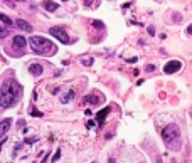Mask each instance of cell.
I'll return each instance as SVG.
<instances>
[{
	"label": "cell",
	"instance_id": "1",
	"mask_svg": "<svg viewBox=\"0 0 192 163\" xmlns=\"http://www.w3.org/2000/svg\"><path fill=\"white\" fill-rule=\"evenodd\" d=\"M162 138H163V143H165L167 148H170V150L177 151L182 148V136H180V130L177 125H169L165 126L162 131Z\"/></svg>",
	"mask_w": 192,
	"mask_h": 163
},
{
	"label": "cell",
	"instance_id": "2",
	"mask_svg": "<svg viewBox=\"0 0 192 163\" xmlns=\"http://www.w3.org/2000/svg\"><path fill=\"white\" fill-rule=\"evenodd\" d=\"M29 44H30L32 52H35L39 56H54L58 52V47L51 41L41 37V35H32L29 39Z\"/></svg>",
	"mask_w": 192,
	"mask_h": 163
},
{
	"label": "cell",
	"instance_id": "3",
	"mask_svg": "<svg viewBox=\"0 0 192 163\" xmlns=\"http://www.w3.org/2000/svg\"><path fill=\"white\" fill-rule=\"evenodd\" d=\"M19 101L15 96H14V93L9 89V87L3 84L2 86V93H0V106H2V109L5 108H10L12 104H15V103Z\"/></svg>",
	"mask_w": 192,
	"mask_h": 163
},
{
	"label": "cell",
	"instance_id": "4",
	"mask_svg": "<svg viewBox=\"0 0 192 163\" xmlns=\"http://www.w3.org/2000/svg\"><path fill=\"white\" fill-rule=\"evenodd\" d=\"M49 34L54 35V37L58 39V41H61L62 44H71V42H73L62 27H51V29H49Z\"/></svg>",
	"mask_w": 192,
	"mask_h": 163
},
{
	"label": "cell",
	"instance_id": "5",
	"mask_svg": "<svg viewBox=\"0 0 192 163\" xmlns=\"http://www.w3.org/2000/svg\"><path fill=\"white\" fill-rule=\"evenodd\" d=\"M180 67H182V62L180 61H169L163 67V72L165 74H174L177 72V71H180Z\"/></svg>",
	"mask_w": 192,
	"mask_h": 163
},
{
	"label": "cell",
	"instance_id": "6",
	"mask_svg": "<svg viewBox=\"0 0 192 163\" xmlns=\"http://www.w3.org/2000/svg\"><path fill=\"white\" fill-rule=\"evenodd\" d=\"M26 45H27V39L26 37H22V35H15V37H14V41H12V47L14 49H20V51H22Z\"/></svg>",
	"mask_w": 192,
	"mask_h": 163
},
{
	"label": "cell",
	"instance_id": "7",
	"mask_svg": "<svg viewBox=\"0 0 192 163\" xmlns=\"http://www.w3.org/2000/svg\"><path fill=\"white\" fill-rule=\"evenodd\" d=\"M10 121L12 119H2V126H0V134H2V141H5V134H7V131H9L10 128Z\"/></svg>",
	"mask_w": 192,
	"mask_h": 163
},
{
	"label": "cell",
	"instance_id": "8",
	"mask_svg": "<svg viewBox=\"0 0 192 163\" xmlns=\"http://www.w3.org/2000/svg\"><path fill=\"white\" fill-rule=\"evenodd\" d=\"M15 25L19 27V29H22L24 32H30V30H32V25H30L29 22H26L24 19H17L15 20Z\"/></svg>",
	"mask_w": 192,
	"mask_h": 163
},
{
	"label": "cell",
	"instance_id": "9",
	"mask_svg": "<svg viewBox=\"0 0 192 163\" xmlns=\"http://www.w3.org/2000/svg\"><path fill=\"white\" fill-rule=\"evenodd\" d=\"M42 7H44L47 12H54V10H58L59 9V3H56V2H51V0H44L42 2Z\"/></svg>",
	"mask_w": 192,
	"mask_h": 163
},
{
	"label": "cell",
	"instance_id": "10",
	"mask_svg": "<svg viewBox=\"0 0 192 163\" xmlns=\"http://www.w3.org/2000/svg\"><path fill=\"white\" fill-rule=\"evenodd\" d=\"M108 113H110V108H105L103 113H98V114H96V121H98L99 126L105 125V119H106V114H108Z\"/></svg>",
	"mask_w": 192,
	"mask_h": 163
},
{
	"label": "cell",
	"instance_id": "11",
	"mask_svg": "<svg viewBox=\"0 0 192 163\" xmlns=\"http://www.w3.org/2000/svg\"><path fill=\"white\" fill-rule=\"evenodd\" d=\"M42 71H44V69H42L41 64H32V66L29 67V72L32 74V76H41Z\"/></svg>",
	"mask_w": 192,
	"mask_h": 163
},
{
	"label": "cell",
	"instance_id": "12",
	"mask_svg": "<svg viewBox=\"0 0 192 163\" xmlns=\"http://www.w3.org/2000/svg\"><path fill=\"white\" fill-rule=\"evenodd\" d=\"M0 20H2V29H5V27H12V20H10L5 14H0Z\"/></svg>",
	"mask_w": 192,
	"mask_h": 163
},
{
	"label": "cell",
	"instance_id": "13",
	"mask_svg": "<svg viewBox=\"0 0 192 163\" xmlns=\"http://www.w3.org/2000/svg\"><path fill=\"white\" fill-rule=\"evenodd\" d=\"M73 98H74V91H67V93L61 98V103H62V104H66V103H69Z\"/></svg>",
	"mask_w": 192,
	"mask_h": 163
},
{
	"label": "cell",
	"instance_id": "14",
	"mask_svg": "<svg viewBox=\"0 0 192 163\" xmlns=\"http://www.w3.org/2000/svg\"><path fill=\"white\" fill-rule=\"evenodd\" d=\"M84 101H86V103H91V104H98V103H99V98H98V96H91V94H88V96L84 98Z\"/></svg>",
	"mask_w": 192,
	"mask_h": 163
},
{
	"label": "cell",
	"instance_id": "15",
	"mask_svg": "<svg viewBox=\"0 0 192 163\" xmlns=\"http://www.w3.org/2000/svg\"><path fill=\"white\" fill-rule=\"evenodd\" d=\"M81 62H83V66H91L93 64V57H83Z\"/></svg>",
	"mask_w": 192,
	"mask_h": 163
},
{
	"label": "cell",
	"instance_id": "16",
	"mask_svg": "<svg viewBox=\"0 0 192 163\" xmlns=\"http://www.w3.org/2000/svg\"><path fill=\"white\" fill-rule=\"evenodd\" d=\"M91 24H93L96 29H103V27H105V24H103V22H99V20H93Z\"/></svg>",
	"mask_w": 192,
	"mask_h": 163
},
{
	"label": "cell",
	"instance_id": "17",
	"mask_svg": "<svg viewBox=\"0 0 192 163\" xmlns=\"http://www.w3.org/2000/svg\"><path fill=\"white\" fill-rule=\"evenodd\" d=\"M154 69H155L154 64H147V66H145V72H154Z\"/></svg>",
	"mask_w": 192,
	"mask_h": 163
},
{
	"label": "cell",
	"instance_id": "18",
	"mask_svg": "<svg viewBox=\"0 0 192 163\" xmlns=\"http://www.w3.org/2000/svg\"><path fill=\"white\" fill-rule=\"evenodd\" d=\"M30 114H32V116H42V113H39V111H35V109H32Z\"/></svg>",
	"mask_w": 192,
	"mask_h": 163
},
{
	"label": "cell",
	"instance_id": "19",
	"mask_svg": "<svg viewBox=\"0 0 192 163\" xmlns=\"http://www.w3.org/2000/svg\"><path fill=\"white\" fill-rule=\"evenodd\" d=\"M59 157H61V150H58V151H56V155H54V158H52V160H58Z\"/></svg>",
	"mask_w": 192,
	"mask_h": 163
},
{
	"label": "cell",
	"instance_id": "20",
	"mask_svg": "<svg viewBox=\"0 0 192 163\" xmlns=\"http://www.w3.org/2000/svg\"><path fill=\"white\" fill-rule=\"evenodd\" d=\"M84 5H86V7H91V5H93V0H84Z\"/></svg>",
	"mask_w": 192,
	"mask_h": 163
},
{
	"label": "cell",
	"instance_id": "21",
	"mask_svg": "<svg viewBox=\"0 0 192 163\" xmlns=\"http://www.w3.org/2000/svg\"><path fill=\"white\" fill-rule=\"evenodd\" d=\"M148 34H150V35H155V29H154V27H148Z\"/></svg>",
	"mask_w": 192,
	"mask_h": 163
},
{
	"label": "cell",
	"instance_id": "22",
	"mask_svg": "<svg viewBox=\"0 0 192 163\" xmlns=\"http://www.w3.org/2000/svg\"><path fill=\"white\" fill-rule=\"evenodd\" d=\"M174 20H175V22H180V15H177V14H174Z\"/></svg>",
	"mask_w": 192,
	"mask_h": 163
},
{
	"label": "cell",
	"instance_id": "23",
	"mask_svg": "<svg viewBox=\"0 0 192 163\" xmlns=\"http://www.w3.org/2000/svg\"><path fill=\"white\" fill-rule=\"evenodd\" d=\"M5 35H9V30H5V29H2V39L5 37Z\"/></svg>",
	"mask_w": 192,
	"mask_h": 163
},
{
	"label": "cell",
	"instance_id": "24",
	"mask_svg": "<svg viewBox=\"0 0 192 163\" xmlns=\"http://www.w3.org/2000/svg\"><path fill=\"white\" fill-rule=\"evenodd\" d=\"M187 34H189V35H192V24H190L189 27H187Z\"/></svg>",
	"mask_w": 192,
	"mask_h": 163
},
{
	"label": "cell",
	"instance_id": "25",
	"mask_svg": "<svg viewBox=\"0 0 192 163\" xmlns=\"http://www.w3.org/2000/svg\"><path fill=\"white\" fill-rule=\"evenodd\" d=\"M3 2H9V0H3Z\"/></svg>",
	"mask_w": 192,
	"mask_h": 163
},
{
	"label": "cell",
	"instance_id": "26",
	"mask_svg": "<svg viewBox=\"0 0 192 163\" xmlns=\"http://www.w3.org/2000/svg\"><path fill=\"white\" fill-rule=\"evenodd\" d=\"M19 2H24V0H19Z\"/></svg>",
	"mask_w": 192,
	"mask_h": 163
},
{
	"label": "cell",
	"instance_id": "27",
	"mask_svg": "<svg viewBox=\"0 0 192 163\" xmlns=\"http://www.w3.org/2000/svg\"><path fill=\"white\" fill-rule=\"evenodd\" d=\"M64 2H66V0H64Z\"/></svg>",
	"mask_w": 192,
	"mask_h": 163
}]
</instances>
